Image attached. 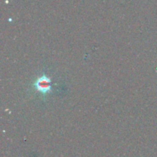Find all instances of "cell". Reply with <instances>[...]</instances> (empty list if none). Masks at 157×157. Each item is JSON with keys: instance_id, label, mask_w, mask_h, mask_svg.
<instances>
[{"instance_id": "cell-1", "label": "cell", "mask_w": 157, "mask_h": 157, "mask_svg": "<svg viewBox=\"0 0 157 157\" xmlns=\"http://www.w3.org/2000/svg\"><path fill=\"white\" fill-rule=\"evenodd\" d=\"M33 86L35 88V90H37L38 92L42 94L43 95L51 93L52 90V81L45 75H43L42 76L37 78V80L34 83Z\"/></svg>"}]
</instances>
